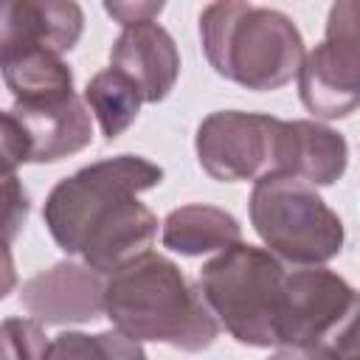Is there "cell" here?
Returning <instances> with one entry per match:
<instances>
[{
	"instance_id": "6da1fadb",
	"label": "cell",
	"mask_w": 360,
	"mask_h": 360,
	"mask_svg": "<svg viewBox=\"0 0 360 360\" xmlns=\"http://www.w3.org/2000/svg\"><path fill=\"white\" fill-rule=\"evenodd\" d=\"M163 169L141 155L104 158L59 180L42 208L48 233L68 256L110 276L149 253L158 217L138 200L160 186Z\"/></svg>"
},
{
	"instance_id": "7a4b0ae2",
	"label": "cell",
	"mask_w": 360,
	"mask_h": 360,
	"mask_svg": "<svg viewBox=\"0 0 360 360\" xmlns=\"http://www.w3.org/2000/svg\"><path fill=\"white\" fill-rule=\"evenodd\" d=\"M104 315L115 332L138 343L149 340L180 352H202L219 335L200 290L172 259L152 250L104 278Z\"/></svg>"
},
{
	"instance_id": "3957f363",
	"label": "cell",
	"mask_w": 360,
	"mask_h": 360,
	"mask_svg": "<svg viewBox=\"0 0 360 360\" xmlns=\"http://www.w3.org/2000/svg\"><path fill=\"white\" fill-rule=\"evenodd\" d=\"M200 45L217 76L264 93L290 84L304 62V37L278 8L222 0L200 11Z\"/></svg>"
},
{
	"instance_id": "277c9868",
	"label": "cell",
	"mask_w": 360,
	"mask_h": 360,
	"mask_svg": "<svg viewBox=\"0 0 360 360\" xmlns=\"http://www.w3.org/2000/svg\"><path fill=\"white\" fill-rule=\"evenodd\" d=\"M284 267L264 248L236 242L208 259L200 270L197 290L214 321L242 343L267 349L276 346V318Z\"/></svg>"
},
{
	"instance_id": "5b68a950",
	"label": "cell",
	"mask_w": 360,
	"mask_h": 360,
	"mask_svg": "<svg viewBox=\"0 0 360 360\" xmlns=\"http://www.w3.org/2000/svg\"><path fill=\"white\" fill-rule=\"evenodd\" d=\"M250 225L278 262L321 267L343 250L346 231L323 197L298 177L264 174L253 183Z\"/></svg>"
},
{
	"instance_id": "8992f818",
	"label": "cell",
	"mask_w": 360,
	"mask_h": 360,
	"mask_svg": "<svg viewBox=\"0 0 360 360\" xmlns=\"http://www.w3.org/2000/svg\"><path fill=\"white\" fill-rule=\"evenodd\" d=\"M360 6L340 0L329 8L323 42L304 53L295 73L301 104L323 121L349 118L360 101Z\"/></svg>"
},
{
	"instance_id": "52a82bcc",
	"label": "cell",
	"mask_w": 360,
	"mask_h": 360,
	"mask_svg": "<svg viewBox=\"0 0 360 360\" xmlns=\"http://www.w3.org/2000/svg\"><path fill=\"white\" fill-rule=\"evenodd\" d=\"M278 121L281 118L242 110H217L205 115L194 135L202 172L219 183H256L273 174Z\"/></svg>"
},
{
	"instance_id": "ba28073f",
	"label": "cell",
	"mask_w": 360,
	"mask_h": 360,
	"mask_svg": "<svg viewBox=\"0 0 360 360\" xmlns=\"http://www.w3.org/2000/svg\"><path fill=\"white\" fill-rule=\"evenodd\" d=\"M357 315L354 287L326 267L284 273L276 318V346H312Z\"/></svg>"
},
{
	"instance_id": "9c48e42d",
	"label": "cell",
	"mask_w": 360,
	"mask_h": 360,
	"mask_svg": "<svg viewBox=\"0 0 360 360\" xmlns=\"http://www.w3.org/2000/svg\"><path fill=\"white\" fill-rule=\"evenodd\" d=\"M84 31V11L73 0H0V65L31 51L65 56Z\"/></svg>"
},
{
	"instance_id": "30bf717a",
	"label": "cell",
	"mask_w": 360,
	"mask_h": 360,
	"mask_svg": "<svg viewBox=\"0 0 360 360\" xmlns=\"http://www.w3.org/2000/svg\"><path fill=\"white\" fill-rule=\"evenodd\" d=\"M20 304L39 323H87L104 315V276L79 262H56L22 284Z\"/></svg>"
},
{
	"instance_id": "8fae6325",
	"label": "cell",
	"mask_w": 360,
	"mask_h": 360,
	"mask_svg": "<svg viewBox=\"0 0 360 360\" xmlns=\"http://www.w3.org/2000/svg\"><path fill=\"white\" fill-rule=\"evenodd\" d=\"M110 68L129 76L146 104H158L177 84L180 53L172 34L160 22L146 20L121 28L110 48Z\"/></svg>"
},
{
	"instance_id": "7c38bea8",
	"label": "cell",
	"mask_w": 360,
	"mask_h": 360,
	"mask_svg": "<svg viewBox=\"0 0 360 360\" xmlns=\"http://www.w3.org/2000/svg\"><path fill=\"white\" fill-rule=\"evenodd\" d=\"M349 163L346 138L318 121H278L276 132V172L304 180L307 186H332L343 177Z\"/></svg>"
},
{
	"instance_id": "4fadbf2b",
	"label": "cell",
	"mask_w": 360,
	"mask_h": 360,
	"mask_svg": "<svg viewBox=\"0 0 360 360\" xmlns=\"http://www.w3.org/2000/svg\"><path fill=\"white\" fill-rule=\"evenodd\" d=\"M11 115L20 121L28 138L31 163H56L65 160L93 141V121L84 101L70 93L53 101L14 104Z\"/></svg>"
},
{
	"instance_id": "5bb4252c",
	"label": "cell",
	"mask_w": 360,
	"mask_h": 360,
	"mask_svg": "<svg viewBox=\"0 0 360 360\" xmlns=\"http://www.w3.org/2000/svg\"><path fill=\"white\" fill-rule=\"evenodd\" d=\"M163 248L180 253V256H202L214 250H228L236 242H242V225L239 219L217 205L205 202H188L163 219L160 231Z\"/></svg>"
},
{
	"instance_id": "9a60e30c",
	"label": "cell",
	"mask_w": 360,
	"mask_h": 360,
	"mask_svg": "<svg viewBox=\"0 0 360 360\" xmlns=\"http://www.w3.org/2000/svg\"><path fill=\"white\" fill-rule=\"evenodd\" d=\"M3 82L14 96V104L53 101L73 93V70L62 56L48 51H31L0 65Z\"/></svg>"
},
{
	"instance_id": "2e32d148",
	"label": "cell",
	"mask_w": 360,
	"mask_h": 360,
	"mask_svg": "<svg viewBox=\"0 0 360 360\" xmlns=\"http://www.w3.org/2000/svg\"><path fill=\"white\" fill-rule=\"evenodd\" d=\"M82 101L93 110L104 141H115L121 132H127L135 124L143 96L129 76H124L115 68H104L87 82Z\"/></svg>"
},
{
	"instance_id": "e0dca14e",
	"label": "cell",
	"mask_w": 360,
	"mask_h": 360,
	"mask_svg": "<svg viewBox=\"0 0 360 360\" xmlns=\"http://www.w3.org/2000/svg\"><path fill=\"white\" fill-rule=\"evenodd\" d=\"M45 360H149L143 346L115 329L87 335V332H59L48 343Z\"/></svg>"
},
{
	"instance_id": "ac0fdd59",
	"label": "cell",
	"mask_w": 360,
	"mask_h": 360,
	"mask_svg": "<svg viewBox=\"0 0 360 360\" xmlns=\"http://www.w3.org/2000/svg\"><path fill=\"white\" fill-rule=\"evenodd\" d=\"M48 335L34 318L0 321V360H45Z\"/></svg>"
},
{
	"instance_id": "d6986e66",
	"label": "cell",
	"mask_w": 360,
	"mask_h": 360,
	"mask_svg": "<svg viewBox=\"0 0 360 360\" xmlns=\"http://www.w3.org/2000/svg\"><path fill=\"white\" fill-rule=\"evenodd\" d=\"M267 360H357V315L312 346H278Z\"/></svg>"
},
{
	"instance_id": "ffe728a7",
	"label": "cell",
	"mask_w": 360,
	"mask_h": 360,
	"mask_svg": "<svg viewBox=\"0 0 360 360\" xmlns=\"http://www.w3.org/2000/svg\"><path fill=\"white\" fill-rule=\"evenodd\" d=\"M31 200L17 172L0 169V242H14L28 219Z\"/></svg>"
},
{
	"instance_id": "44dd1931",
	"label": "cell",
	"mask_w": 360,
	"mask_h": 360,
	"mask_svg": "<svg viewBox=\"0 0 360 360\" xmlns=\"http://www.w3.org/2000/svg\"><path fill=\"white\" fill-rule=\"evenodd\" d=\"M31 163V149L25 129L11 115V110H0V169L17 172V166Z\"/></svg>"
},
{
	"instance_id": "7402d4cb",
	"label": "cell",
	"mask_w": 360,
	"mask_h": 360,
	"mask_svg": "<svg viewBox=\"0 0 360 360\" xmlns=\"http://www.w3.org/2000/svg\"><path fill=\"white\" fill-rule=\"evenodd\" d=\"M104 11L121 25H135L155 20L163 11V3H104Z\"/></svg>"
},
{
	"instance_id": "603a6c76",
	"label": "cell",
	"mask_w": 360,
	"mask_h": 360,
	"mask_svg": "<svg viewBox=\"0 0 360 360\" xmlns=\"http://www.w3.org/2000/svg\"><path fill=\"white\" fill-rule=\"evenodd\" d=\"M17 287V267L8 250V242H0V301Z\"/></svg>"
}]
</instances>
